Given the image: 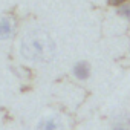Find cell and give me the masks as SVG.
Listing matches in <instances>:
<instances>
[{
    "label": "cell",
    "mask_w": 130,
    "mask_h": 130,
    "mask_svg": "<svg viewBox=\"0 0 130 130\" xmlns=\"http://www.w3.org/2000/svg\"><path fill=\"white\" fill-rule=\"evenodd\" d=\"M72 74L77 80L80 81H86L90 78V74H92V69H90V64L87 61H77L74 64V68H72Z\"/></svg>",
    "instance_id": "2"
},
{
    "label": "cell",
    "mask_w": 130,
    "mask_h": 130,
    "mask_svg": "<svg viewBox=\"0 0 130 130\" xmlns=\"http://www.w3.org/2000/svg\"><path fill=\"white\" fill-rule=\"evenodd\" d=\"M107 3L113 8H118L121 5H125V3H130V0H107Z\"/></svg>",
    "instance_id": "6"
},
{
    "label": "cell",
    "mask_w": 130,
    "mask_h": 130,
    "mask_svg": "<svg viewBox=\"0 0 130 130\" xmlns=\"http://www.w3.org/2000/svg\"><path fill=\"white\" fill-rule=\"evenodd\" d=\"M35 130H63V124L55 116H46L37 124Z\"/></svg>",
    "instance_id": "4"
},
{
    "label": "cell",
    "mask_w": 130,
    "mask_h": 130,
    "mask_svg": "<svg viewBox=\"0 0 130 130\" xmlns=\"http://www.w3.org/2000/svg\"><path fill=\"white\" fill-rule=\"evenodd\" d=\"M15 34V23L9 17H0V40H9Z\"/></svg>",
    "instance_id": "3"
},
{
    "label": "cell",
    "mask_w": 130,
    "mask_h": 130,
    "mask_svg": "<svg viewBox=\"0 0 130 130\" xmlns=\"http://www.w3.org/2000/svg\"><path fill=\"white\" fill-rule=\"evenodd\" d=\"M20 51L23 57L29 61L46 63L54 58L55 44L47 34L41 31H29L22 40Z\"/></svg>",
    "instance_id": "1"
},
{
    "label": "cell",
    "mask_w": 130,
    "mask_h": 130,
    "mask_svg": "<svg viewBox=\"0 0 130 130\" xmlns=\"http://www.w3.org/2000/svg\"><path fill=\"white\" fill-rule=\"evenodd\" d=\"M113 130H130V127L125 125V124H118V125L113 127Z\"/></svg>",
    "instance_id": "7"
},
{
    "label": "cell",
    "mask_w": 130,
    "mask_h": 130,
    "mask_svg": "<svg viewBox=\"0 0 130 130\" xmlns=\"http://www.w3.org/2000/svg\"><path fill=\"white\" fill-rule=\"evenodd\" d=\"M116 12L118 15H121L124 20L130 22V3H125V5H121L116 8Z\"/></svg>",
    "instance_id": "5"
}]
</instances>
